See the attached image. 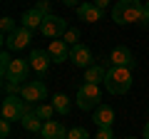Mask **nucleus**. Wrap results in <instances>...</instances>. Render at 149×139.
<instances>
[{
    "mask_svg": "<svg viewBox=\"0 0 149 139\" xmlns=\"http://www.w3.org/2000/svg\"><path fill=\"white\" fill-rule=\"evenodd\" d=\"M35 107H30L22 97H5L3 99V107H0V114H3V119H8V122H22V117H25L27 112H32Z\"/></svg>",
    "mask_w": 149,
    "mask_h": 139,
    "instance_id": "nucleus-3",
    "label": "nucleus"
},
{
    "mask_svg": "<svg viewBox=\"0 0 149 139\" xmlns=\"http://www.w3.org/2000/svg\"><path fill=\"white\" fill-rule=\"evenodd\" d=\"M67 139H90V132L85 127H72L67 132Z\"/></svg>",
    "mask_w": 149,
    "mask_h": 139,
    "instance_id": "nucleus-24",
    "label": "nucleus"
},
{
    "mask_svg": "<svg viewBox=\"0 0 149 139\" xmlns=\"http://www.w3.org/2000/svg\"><path fill=\"white\" fill-rule=\"evenodd\" d=\"M95 8H97L100 13H104L107 8H109V3H107V0H95Z\"/></svg>",
    "mask_w": 149,
    "mask_h": 139,
    "instance_id": "nucleus-29",
    "label": "nucleus"
},
{
    "mask_svg": "<svg viewBox=\"0 0 149 139\" xmlns=\"http://www.w3.org/2000/svg\"><path fill=\"white\" fill-rule=\"evenodd\" d=\"M42 20H45V17L40 15V13H37L35 8L25 10V13H22V17H20L22 27H27V30H35V27H42Z\"/></svg>",
    "mask_w": 149,
    "mask_h": 139,
    "instance_id": "nucleus-16",
    "label": "nucleus"
},
{
    "mask_svg": "<svg viewBox=\"0 0 149 139\" xmlns=\"http://www.w3.org/2000/svg\"><path fill=\"white\" fill-rule=\"evenodd\" d=\"M104 77H107V70L102 65H92V67L85 70V82L87 85H100V82H104Z\"/></svg>",
    "mask_w": 149,
    "mask_h": 139,
    "instance_id": "nucleus-17",
    "label": "nucleus"
},
{
    "mask_svg": "<svg viewBox=\"0 0 149 139\" xmlns=\"http://www.w3.org/2000/svg\"><path fill=\"white\" fill-rule=\"evenodd\" d=\"M35 10L40 13V15H42V17L52 15V5H50V0H40V3H37V5H35Z\"/></svg>",
    "mask_w": 149,
    "mask_h": 139,
    "instance_id": "nucleus-26",
    "label": "nucleus"
},
{
    "mask_svg": "<svg viewBox=\"0 0 149 139\" xmlns=\"http://www.w3.org/2000/svg\"><path fill=\"white\" fill-rule=\"evenodd\" d=\"M67 132L70 129H65L62 122H57V119H50V122L42 124V139H67Z\"/></svg>",
    "mask_w": 149,
    "mask_h": 139,
    "instance_id": "nucleus-13",
    "label": "nucleus"
},
{
    "mask_svg": "<svg viewBox=\"0 0 149 139\" xmlns=\"http://www.w3.org/2000/svg\"><path fill=\"white\" fill-rule=\"evenodd\" d=\"M127 139H134V137H127Z\"/></svg>",
    "mask_w": 149,
    "mask_h": 139,
    "instance_id": "nucleus-32",
    "label": "nucleus"
},
{
    "mask_svg": "<svg viewBox=\"0 0 149 139\" xmlns=\"http://www.w3.org/2000/svg\"><path fill=\"white\" fill-rule=\"evenodd\" d=\"M10 129H13V122H8V119H0V137L8 139V137H10Z\"/></svg>",
    "mask_w": 149,
    "mask_h": 139,
    "instance_id": "nucleus-27",
    "label": "nucleus"
},
{
    "mask_svg": "<svg viewBox=\"0 0 149 139\" xmlns=\"http://www.w3.org/2000/svg\"><path fill=\"white\" fill-rule=\"evenodd\" d=\"M30 70L35 72V75H47V70H50V65H52V57H50V52H45V50H32L30 52Z\"/></svg>",
    "mask_w": 149,
    "mask_h": 139,
    "instance_id": "nucleus-9",
    "label": "nucleus"
},
{
    "mask_svg": "<svg viewBox=\"0 0 149 139\" xmlns=\"http://www.w3.org/2000/svg\"><path fill=\"white\" fill-rule=\"evenodd\" d=\"M10 62H13V57H10V52L8 50H3V55H0V77L8 72V67H10Z\"/></svg>",
    "mask_w": 149,
    "mask_h": 139,
    "instance_id": "nucleus-25",
    "label": "nucleus"
},
{
    "mask_svg": "<svg viewBox=\"0 0 149 139\" xmlns=\"http://www.w3.org/2000/svg\"><path fill=\"white\" fill-rule=\"evenodd\" d=\"M70 62L74 65V67H92V50L87 47V45H74V47H70Z\"/></svg>",
    "mask_w": 149,
    "mask_h": 139,
    "instance_id": "nucleus-11",
    "label": "nucleus"
},
{
    "mask_svg": "<svg viewBox=\"0 0 149 139\" xmlns=\"http://www.w3.org/2000/svg\"><path fill=\"white\" fill-rule=\"evenodd\" d=\"M65 42H67L70 45V47H74V45H80V42H77V40H80V30H77V27H70V30L67 32H65Z\"/></svg>",
    "mask_w": 149,
    "mask_h": 139,
    "instance_id": "nucleus-23",
    "label": "nucleus"
},
{
    "mask_svg": "<svg viewBox=\"0 0 149 139\" xmlns=\"http://www.w3.org/2000/svg\"><path fill=\"white\" fill-rule=\"evenodd\" d=\"M22 85L20 82H13V80H3V95L5 97H20Z\"/></svg>",
    "mask_w": 149,
    "mask_h": 139,
    "instance_id": "nucleus-21",
    "label": "nucleus"
},
{
    "mask_svg": "<svg viewBox=\"0 0 149 139\" xmlns=\"http://www.w3.org/2000/svg\"><path fill=\"white\" fill-rule=\"evenodd\" d=\"M47 52H50V57H52V62L60 65V62H65V60H70V45L65 42V40H52L50 47H47Z\"/></svg>",
    "mask_w": 149,
    "mask_h": 139,
    "instance_id": "nucleus-14",
    "label": "nucleus"
},
{
    "mask_svg": "<svg viewBox=\"0 0 149 139\" xmlns=\"http://www.w3.org/2000/svg\"><path fill=\"white\" fill-rule=\"evenodd\" d=\"M104 87L112 95H127L132 87V70L127 67H109L104 77Z\"/></svg>",
    "mask_w": 149,
    "mask_h": 139,
    "instance_id": "nucleus-2",
    "label": "nucleus"
},
{
    "mask_svg": "<svg viewBox=\"0 0 149 139\" xmlns=\"http://www.w3.org/2000/svg\"><path fill=\"white\" fill-rule=\"evenodd\" d=\"M144 139H149V122L144 124Z\"/></svg>",
    "mask_w": 149,
    "mask_h": 139,
    "instance_id": "nucleus-31",
    "label": "nucleus"
},
{
    "mask_svg": "<svg viewBox=\"0 0 149 139\" xmlns=\"http://www.w3.org/2000/svg\"><path fill=\"white\" fill-rule=\"evenodd\" d=\"M142 25H149V3L144 5V20H142Z\"/></svg>",
    "mask_w": 149,
    "mask_h": 139,
    "instance_id": "nucleus-30",
    "label": "nucleus"
},
{
    "mask_svg": "<svg viewBox=\"0 0 149 139\" xmlns=\"http://www.w3.org/2000/svg\"><path fill=\"white\" fill-rule=\"evenodd\" d=\"M50 104L55 107V112H57V114H70V97L62 95V92H57V95L52 97Z\"/></svg>",
    "mask_w": 149,
    "mask_h": 139,
    "instance_id": "nucleus-19",
    "label": "nucleus"
},
{
    "mask_svg": "<svg viewBox=\"0 0 149 139\" xmlns=\"http://www.w3.org/2000/svg\"><path fill=\"white\" fill-rule=\"evenodd\" d=\"M70 27H67V20L65 17H57L52 13V15H47L42 20V27H40V32H42L45 38H50V40H60V38H65V32H67Z\"/></svg>",
    "mask_w": 149,
    "mask_h": 139,
    "instance_id": "nucleus-6",
    "label": "nucleus"
},
{
    "mask_svg": "<svg viewBox=\"0 0 149 139\" xmlns=\"http://www.w3.org/2000/svg\"><path fill=\"white\" fill-rule=\"evenodd\" d=\"M30 40H32V30H27V27L20 25L13 35H8V38L3 40V45H5V50L10 52V50H22V47H27Z\"/></svg>",
    "mask_w": 149,
    "mask_h": 139,
    "instance_id": "nucleus-8",
    "label": "nucleus"
},
{
    "mask_svg": "<svg viewBox=\"0 0 149 139\" xmlns=\"http://www.w3.org/2000/svg\"><path fill=\"white\" fill-rule=\"evenodd\" d=\"M20 97L30 104V107H37V104H42V99L47 97V87H45V82H40V80H27L25 85H22Z\"/></svg>",
    "mask_w": 149,
    "mask_h": 139,
    "instance_id": "nucleus-5",
    "label": "nucleus"
},
{
    "mask_svg": "<svg viewBox=\"0 0 149 139\" xmlns=\"http://www.w3.org/2000/svg\"><path fill=\"white\" fill-rule=\"evenodd\" d=\"M95 124L100 129H112L114 127V109L109 104H100L95 109Z\"/></svg>",
    "mask_w": 149,
    "mask_h": 139,
    "instance_id": "nucleus-12",
    "label": "nucleus"
},
{
    "mask_svg": "<svg viewBox=\"0 0 149 139\" xmlns=\"http://www.w3.org/2000/svg\"><path fill=\"white\" fill-rule=\"evenodd\" d=\"M112 20L117 25H129V22H142L144 20V5L137 0H119L112 8Z\"/></svg>",
    "mask_w": 149,
    "mask_h": 139,
    "instance_id": "nucleus-1",
    "label": "nucleus"
},
{
    "mask_svg": "<svg viewBox=\"0 0 149 139\" xmlns=\"http://www.w3.org/2000/svg\"><path fill=\"white\" fill-rule=\"evenodd\" d=\"M0 30H3V38L13 35V32L17 30V27H15V20H13V17H3V20H0Z\"/></svg>",
    "mask_w": 149,
    "mask_h": 139,
    "instance_id": "nucleus-22",
    "label": "nucleus"
},
{
    "mask_svg": "<svg viewBox=\"0 0 149 139\" xmlns=\"http://www.w3.org/2000/svg\"><path fill=\"white\" fill-rule=\"evenodd\" d=\"M22 129H25V132H32V134H37V132H42V119H37L35 117V112H27L25 117H22Z\"/></svg>",
    "mask_w": 149,
    "mask_h": 139,
    "instance_id": "nucleus-18",
    "label": "nucleus"
},
{
    "mask_svg": "<svg viewBox=\"0 0 149 139\" xmlns=\"http://www.w3.org/2000/svg\"><path fill=\"white\" fill-rule=\"evenodd\" d=\"M109 62H112V67H127V70H132L137 60H134V55H132V50H129V47L117 45V47L109 52Z\"/></svg>",
    "mask_w": 149,
    "mask_h": 139,
    "instance_id": "nucleus-10",
    "label": "nucleus"
},
{
    "mask_svg": "<svg viewBox=\"0 0 149 139\" xmlns=\"http://www.w3.org/2000/svg\"><path fill=\"white\" fill-rule=\"evenodd\" d=\"M27 75H30V60H20L15 57L10 62V67H8V72L3 75V80H13V82H20V85H25Z\"/></svg>",
    "mask_w": 149,
    "mask_h": 139,
    "instance_id": "nucleus-7",
    "label": "nucleus"
},
{
    "mask_svg": "<svg viewBox=\"0 0 149 139\" xmlns=\"http://www.w3.org/2000/svg\"><path fill=\"white\" fill-rule=\"evenodd\" d=\"M102 92H100V87L97 85H82L80 90H77V95H74V102H77V107L80 109H85V112H95L97 107L102 104Z\"/></svg>",
    "mask_w": 149,
    "mask_h": 139,
    "instance_id": "nucleus-4",
    "label": "nucleus"
},
{
    "mask_svg": "<svg viewBox=\"0 0 149 139\" xmlns=\"http://www.w3.org/2000/svg\"><path fill=\"white\" fill-rule=\"evenodd\" d=\"M95 139H114V132H112V129H100V132L95 134Z\"/></svg>",
    "mask_w": 149,
    "mask_h": 139,
    "instance_id": "nucleus-28",
    "label": "nucleus"
},
{
    "mask_svg": "<svg viewBox=\"0 0 149 139\" xmlns=\"http://www.w3.org/2000/svg\"><path fill=\"white\" fill-rule=\"evenodd\" d=\"M77 17L85 22H97L102 17V13L95 8V3H82V5H77Z\"/></svg>",
    "mask_w": 149,
    "mask_h": 139,
    "instance_id": "nucleus-15",
    "label": "nucleus"
},
{
    "mask_svg": "<svg viewBox=\"0 0 149 139\" xmlns=\"http://www.w3.org/2000/svg\"><path fill=\"white\" fill-rule=\"evenodd\" d=\"M32 112H35L37 119H42V122H50V119L55 117V107H52V104H37Z\"/></svg>",
    "mask_w": 149,
    "mask_h": 139,
    "instance_id": "nucleus-20",
    "label": "nucleus"
}]
</instances>
